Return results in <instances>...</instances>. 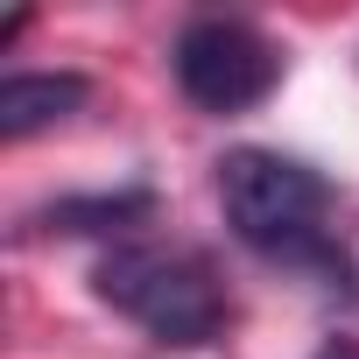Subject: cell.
I'll use <instances>...</instances> for the list:
<instances>
[{
    "mask_svg": "<svg viewBox=\"0 0 359 359\" xmlns=\"http://www.w3.org/2000/svg\"><path fill=\"white\" fill-rule=\"evenodd\" d=\"M219 212H226L233 240L254 247L261 261H282V268H303V275H331V268L345 275V247L331 233L338 191L303 155L233 148L219 162Z\"/></svg>",
    "mask_w": 359,
    "mask_h": 359,
    "instance_id": "obj_1",
    "label": "cell"
},
{
    "mask_svg": "<svg viewBox=\"0 0 359 359\" xmlns=\"http://www.w3.org/2000/svg\"><path fill=\"white\" fill-rule=\"evenodd\" d=\"M92 296L106 310H120L134 331H148L155 345H212L233 317L226 275L205 247L191 240H120L99 254L92 268Z\"/></svg>",
    "mask_w": 359,
    "mask_h": 359,
    "instance_id": "obj_2",
    "label": "cell"
},
{
    "mask_svg": "<svg viewBox=\"0 0 359 359\" xmlns=\"http://www.w3.org/2000/svg\"><path fill=\"white\" fill-rule=\"evenodd\" d=\"M169 71L198 113H254L275 85H282V43L240 15H191L169 43Z\"/></svg>",
    "mask_w": 359,
    "mask_h": 359,
    "instance_id": "obj_3",
    "label": "cell"
},
{
    "mask_svg": "<svg viewBox=\"0 0 359 359\" xmlns=\"http://www.w3.org/2000/svg\"><path fill=\"white\" fill-rule=\"evenodd\" d=\"M85 99H92V85H85L78 71H22V78L0 85V134H8V141H29V134L71 120Z\"/></svg>",
    "mask_w": 359,
    "mask_h": 359,
    "instance_id": "obj_4",
    "label": "cell"
},
{
    "mask_svg": "<svg viewBox=\"0 0 359 359\" xmlns=\"http://www.w3.org/2000/svg\"><path fill=\"white\" fill-rule=\"evenodd\" d=\"M310 359H359V345H352V338H331V345H317Z\"/></svg>",
    "mask_w": 359,
    "mask_h": 359,
    "instance_id": "obj_5",
    "label": "cell"
}]
</instances>
